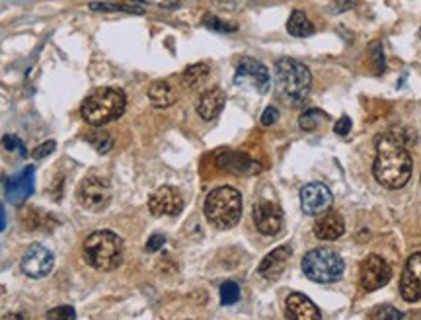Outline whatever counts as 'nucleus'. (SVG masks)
<instances>
[{
    "label": "nucleus",
    "instance_id": "1",
    "mask_svg": "<svg viewBox=\"0 0 421 320\" xmlns=\"http://www.w3.org/2000/svg\"><path fill=\"white\" fill-rule=\"evenodd\" d=\"M414 160L404 147V139L396 133L380 135L377 139V158L373 162V174L380 186L400 190L412 178Z\"/></svg>",
    "mask_w": 421,
    "mask_h": 320
},
{
    "label": "nucleus",
    "instance_id": "2",
    "mask_svg": "<svg viewBox=\"0 0 421 320\" xmlns=\"http://www.w3.org/2000/svg\"><path fill=\"white\" fill-rule=\"evenodd\" d=\"M277 92L283 102L291 105H301L311 94L312 75L306 65L295 59H281L275 65Z\"/></svg>",
    "mask_w": 421,
    "mask_h": 320
},
{
    "label": "nucleus",
    "instance_id": "3",
    "mask_svg": "<svg viewBox=\"0 0 421 320\" xmlns=\"http://www.w3.org/2000/svg\"><path fill=\"white\" fill-rule=\"evenodd\" d=\"M127 105L125 94L118 88H98L82 102V120L94 127L111 123L123 115Z\"/></svg>",
    "mask_w": 421,
    "mask_h": 320
},
{
    "label": "nucleus",
    "instance_id": "4",
    "mask_svg": "<svg viewBox=\"0 0 421 320\" xmlns=\"http://www.w3.org/2000/svg\"><path fill=\"white\" fill-rule=\"evenodd\" d=\"M84 260L98 272H113L123 262V240L115 232L96 231L84 240Z\"/></svg>",
    "mask_w": 421,
    "mask_h": 320
},
{
    "label": "nucleus",
    "instance_id": "5",
    "mask_svg": "<svg viewBox=\"0 0 421 320\" xmlns=\"http://www.w3.org/2000/svg\"><path fill=\"white\" fill-rule=\"evenodd\" d=\"M205 217L214 229H232L242 217V195L230 186L213 190L205 200Z\"/></svg>",
    "mask_w": 421,
    "mask_h": 320
},
{
    "label": "nucleus",
    "instance_id": "6",
    "mask_svg": "<svg viewBox=\"0 0 421 320\" xmlns=\"http://www.w3.org/2000/svg\"><path fill=\"white\" fill-rule=\"evenodd\" d=\"M343 269V258L330 248H314L303 258L304 276L314 283H336Z\"/></svg>",
    "mask_w": 421,
    "mask_h": 320
},
{
    "label": "nucleus",
    "instance_id": "7",
    "mask_svg": "<svg viewBox=\"0 0 421 320\" xmlns=\"http://www.w3.org/2000/svg\"><path fill=\"white\" fill-rule=\"evenodd\" d=\"M234 84L244 90H254L258 94H266L271 86V76L266 65H261L259 61L246 59L238 61L237 73H234Z\"/></svg>",
    "mask_w": 421,
    "mask_h": 320
},
{
    "label": "nucleus",
    "instance_id": "8",
    "mask_svg": "<svg viewBox=\"0 0 421 320\" xmlns=\"http://www.w3.org/2000/svg\"><path fill=\"white\" fill-rule=\"evenodd\" d=\"M78 201L88 211H102L111 201V187L100 176H88L78 187Z\"/></svg>",
    "mask_w": 421,
    "mask_h": 320
},
{
    "label": "nucleus",
    "instance_id": "9",
    "mask_svg": "<svg viewBox=\"0 0 421 320\" xmlns=\"http://www.w3.org/2000/svg\"><path fill=\"white\" fill-rule=\"evenodd\" d=\"M392 268L385 258H380L377 254L367 256L359 269V283L365 291H377L385 287L390 282Z\"/></svg>",
    "mask_w": 421,
    "mask_h": 320
},
{
    "label": "nucleus",
    "instance_id": "10",
    "mask_svg": "<svg viewBox=\"0 0 421 320\" xmlns=\"http://www.w3.org/2000/svg\"><path fill=\"white\" fill-rule=\"evenodd\" d=\"M53 264H55V256L49 248H45L43 244H31L22 256L20 268L28 277L41 279L51 274Z\"/></svg>",
    "mask_w": 421,
    "mask_h": 320
},
{
    "label": "nucleus",
    "instance_id": "11",
    "mask_svg": "<svg viewBox=\"0 0 421 320\" xmlns=\"http://www.w3.org/2000/svg\"><path fill=\"white\" fill-rule=\"evenodd\" d=\"M148 209L156 217H176L184 209V195L174 186H160L148 197Z\"/></svg>",
    "mask_w": 421,
    "mask_h": 320
},
{
    "label": "nucleus",
    "instance_id": "12",
    "mask_svg": "<svg viewBox=\"0 0 421 320\" xmlns=\"http://www.w3.org/2000/svg\"><path fill=\"white\" fill-rule=\"evenodd\" d=\"M254 223L261 234L275 237L283 229V209L275 201L259 200L254 205Z\"/></svg>",
    "mask_w": 421,
    "mask_h": 320
},
{
    "label": "nucleus",
    "instance_id": "13",
    "mask_svg": "<svg viewBox=\"0 0 421 320\" xmlns=\"http://www.w3.org/2000/svg\"><path fill=\"white\" fill-rule=\"evenodd\" d=\"M33 187H36V166H26L12 178H8L6 186H4V195L12 205H22L24 201L31 197Z\"/></svg>",
    "mask_w": 421,
    "mask_h": 320
},
{
    "label": "nucleus",
    "instance_id": "14",
    "mask_svg": "<svg viewBox=\"0 0 421 320\" xmlns=\"http://www.w3.org/2000/svg\"><path fill=\"white\" fill-rule=\"evenodd\" d=\"M400 295L407 303H415L421 299V252L412 254L407 258L400 279Z\"/></svg>",
    "mask_w": 421,
    "mask_h": 320
},
{
    "label": "nucleus",
    "instance_id": "15",
    "mask_svg": "<svg viewBox=\"0 0 421 320\" xmlns=\"http://www.w3.org/2000/svg\"><path fill=\"white\" fill-rule=\"evenodd\" d=\"M332 192L320 182H312L301 190V207L308 215H318L332 205Z\"/></svg>",
    "mask_w": 421,
    "mask_h": 320
},
{
    "label": "nucleus",
    "instance_id": "16",
    "mask_svg": "<svg viewBox=\"0 0 421 320\" xmlns=\"http://www.w3.org/2000/svg\"><path fill=\"white\" fill-rule=\"evenodd\" d=\"M217 164L222 170L237 174V176H256L261 172V164L246 153H222L217 158Z\"/></svg>",
    "mask_w": 421,
    "mask_h": 320
},
{
    "label": "nucleus",
    "instance_id": "17",
    "mask_svg": "<svg viewBox=\"0 0 421 320\" xmlns=\"http://www.w3.org/2000/svg\"><path fill=\"white\" fill-rule=\"evenodd\" d=\"M345 232V221L340 213L326 209L322 213H318L314 221V234L320 240H338Z\"/></svg>",
    "mask_w": 421,
    "mask_h": 320
},
{
    "label": "nucleus",
    "instance_id": "18",
    "mask_svg": "<svg viewBox=\"0 0 421 320\" xmlns=\"http://www.w3.org/2000/svg\"><path fill=\"white\" fill-rule=\"evenodd\" d=\"M291 256H293L291 246H279V248H275V250H271V252L267 254L266 258L261 260V264H259V274L266 277V279H269V282L279 279L281 274L287 268Z\"/></svg>",
    "mask_w": 421,
    "mask_h": 320
},
{
    "label": "nucleus",
    "instance_id": "19",
    "mask_svg": "<svg viewBox=\"0 0 421 320\" xmlns=\"http://www.w3.org/2000/svg\"><path fill=\"white\" fill-rule=\"evenodd\" d=\"M287 316L293 320H318L322 319V314L318 311V306L312 303L311 299L303 293H291L287 297Z\"/></svg>",
    "mask_w": 421,
    "mask_h": 320
},
{
    "label": "nucleus",
    "instance_id": "20",
    "mask_svg": "<svg viewBox=\"0 0 421 320\" xmlns=\"http://www.w3.org/2000/svg\"><path fill=\"white\" fill-rule=\"evenodd\" d=\"M224 104H227V94L221 88H209L201 94L197 102V113L205 121H211L222 112Z\"/></svg>",
    "mask_w": 421,
    "mask_h": 320
},
{
    "label": "nucleus",
    "instance_id": "21",
    "mask_svg": "<svg viewBox=\"0 0 421 320\" xmlns=\"http://www.w3.org/2000/svg\"><path fill=\"white\" fill-rule=\"evenodd\" d=\"M148 100L152 102V105L164 110V108H170V105L176 104L177 94L170 82L156 81L152 82V84H150V88H148Z\"/></svg>",
    "mask_w": 421,
    "mask_h": 320
},
{
    "label": "nucleus",
    "instance_id": "22",
    "mask_svg": "<svg viewBox=\"0 0 421 320\" xmlns=\"http://www.w3.org/2000/svg\"><path fill=\"white\" fill-rule=\"evenodd\" d=\"M287 30L295 38H308L314 33V24L306 18L303 10H295L287 22Z\"/></svg>",
    "mask_w": 421,
    "mask_h": 320
},
{
    "label": "nucleus",
    "instance_id": "23",
    "mask_svg": "<svg viewBox=\"0 0 421 320\" xmlns=\"http://www.w3.org/2000/svg\"><path fill=\"white\" fill-rule=\"evenodd\" d=\"M209 73H211V68L205 63H197V65H192V67H187L184 71V76H182V81H184V86L189 90H195L203 86V82L209 78Z\"/></svg>",
    "mask_w": 421,
    "mask_h": 320
},
{
    "label": "nucleus",
    "instance_id": "24",
    "mask_svg": "<svg viewBox=\"0 0 421 320\" xmlns=\"http://www.w3.org/2000/svg\"><path fill=\"white\" fill-rule=\"evenodd\" d=\"M324 120H326V113L322 112V110L314 108V110H306V112L301 115L298 125H301V129H304V131H312V129H316V127L320 125V121H324Z\"/></svg>",
    "mask_w": 421,
    "mask_h": 320
},
{
    "label": "nucleus",
    "instance_id": "25",
    "mask_svg": "<svg viewBox=\"0 0 421 320\" xmlns=\"http://www.w3.org/2000/svg\"><path fill=\"white\" fill-rule=\"evenodd\" d=\"M88 141L100 155H105V153L113 147V139H111V135L105 133V131H98V133L90 135Z\"/></svg>",
    "mask_w": 421,
    "mask_h": 320
},
{
    "label": "nucleus",
    "instance_id": "26",
    "mask_svg": "<svg viewBox=\"0 0 421 320\" xmlns=\"http://www.w3.org/2000/svg\"><path fill=\"white\" fill-rule=\"evenodd\" d=\"M240 299V287L237 282H224L221 285V303L222 305H234Z\"/></svg>",
    "mask_w": 421,
    "mask_h": 320
},
{
    "label": "nucleus",
    "instance_id": "27",
    "mask_svg": "<svg viewBox=\"0 0 421 320\" xmlns=\"http://www.w3.org/2000/svg\"><path fill=\"white\" fill-rule=\"evenodd\" d=\"M90 10H94V12H131V14H140L139 8L127 6V4H110V2H92Z\"/></svg>",
    "mask_w": 421,
    "mask_h": 320
},
{
    "label": "nucleus",
    "instance_id": "28",
    "mask_svg": "<svg viewBox=\"0 0 421 320\" xmlns=\"http://www.w3.org/2000/svg\"><path fill=\"white\" fill-rule=\"evenodd\" d=\"M2 147H4L6 150H10V153L18 150L22 158L28 157V150H26V147H24L22 139H18V137H14V135H4V137H2Z\"/></svg>",
    "mask_w": 421,
    "mask_h": 320
},
{
    "label": "nucleus",
    "instance_id": "29",
    "mask_svg": "<svg viewBox=\"0 0 421 320\" xmlns=\"http://www.w3.org/2000/svg\"><path fill=\"white\" fill-rule=\"evenodd\" d=\"M203 26H207L209 30H214V31H237V26H234V24L222 22V20H219L217 16H211V14L203 18Z\"/></svg>",
    "mask_w": 421,
    "mask_h": 320
},
{
    "label": "nucleus",
    "instance_id": "30",
    "mask_svg": "<svg viewBox=\"0 0 421 320\" xmlns=\"http://www.w3.org/2000/svg\"><path fill=\"white\" fill-rule=\"evenodd\" d=\"M370 59L375 63V71L380 75L385 71V57H383V47H380V43L370 45Z\"/></svg>",
    "mask_w": 421,
    "mask_h": 320
},
{
    "label": "nucleus",
    "instance_id": "31",
    "mask_svg": "<svg viewBox=\"0 0 421 320\" xmlns=\"http://www.w3.org/2000/svg\"><path fill=\"white\" fill-rule=\"evenodd\" d=\"M45 316H47L49 320H53V319L73 320V319H76V313H74L73 306H57V309H51V311L45 314Z\"/></svg>",
    "mask_w": 421,
    "mask_h": 320
},
{
    "label": "nucleus",
    "instance_id": "32",
    "mask_svg": "<svg viewBox=\"0 0 421 320\" xmlns=\"http://www.w3.org/2000/svg\"><path fill=\"white\" fill-rule=\"evenodd\" d=\"M55 147H57V145H55V141H47V143H43V145H39V147H37V149L33 150L31 155H33V158H37V160H39V158L49 157L53 150H55Z\"/></svg>",
    "mask_w": 421,
    "mask_h": 320
},
{
    "label": "nucleus",
    "instance_id": "33",
    "mask_svg": "<svg viewBox=\"0 0 421 320\" xmlns=\"http://www.w3.org/2000/svg\"><path fill=\"white\" fill-rule=\"evenodd\" d=\"M277 120H279V112H277V108H266V112L261 113V125H274V123H277Z\"/></svg>",
    "mask_w": 421,
    "mask_h": 320
},
{
    "label": "nucleus",
    "instance_id": "34",
    "mask_svg": "<svg viewBox=\"0 0 421 320\" xmlns=\"http://www.w3.org/2000/svg\"><path fill=\"white\" fill-rule=\"evenodd\" d=\"M333 131L338 135H341V137H345V135L351 131V120H349L348 115H343V118H340V121L333 125Z\"/></svg>",
    "mask_w": 421,
    "mask_h": 320
},
{
    "label": "nucleus",
    "instance_id": "35",
    "mask_svg": "<svg viewBox=\"0 0 421 320\" xmlns=\"http://www.w3.org/2000/svg\"><path fill=\"white\" fill-rule=\"evenodd\" d=\"M164 242H166V239H164L162 234H152V237L148 239L145 248H147V252H156V250H160V248H162Z\"/></svg>",
    "mask_w": 421,
    "mask_h": 320
},
{
    "label": "nucleus",
    "instance_id": "36",
    "mask_svg": "<svg viewBox=\"0 0 421 320\" xmlns=\"http://www.w3.org/2000/svg\"><path fill=\"white\" fill-rule=\"evenodd\" d=\"M375 316H377V319H402L404 314L398 313V311H396L394 306H385V309H383L380 313L375 314Z\"/></svg>",
    "mask_w": 421,
    "mask_h": 320
},
{
    "label": "nucleus",
    "instance_id": "37",
    "mask_svg": "<svg viewBox=\"0 0 421 320\" xmlns=\"http://www.w3.org/2000/svg\"><path fill=\"white\" fill-rule=\"evenodd\" d=\"M6 229V211H4V205L0 203V232Z\"/></svg>",
    "mask_w": 421,
    "mask_h": 320
},
{
    "label": "nucleus",
    "instance_id": "38",
    "mask_svg": "<svg viewBox=\"0 0 421 320\" xmlns=\"http://www.w3.org/2000/svg\"><path fill=\"white\" fill-rule=\"evenodd\" d=\"M420 33H421V31H420Z\"/></svg>",
    "mask_w": 421,
    "mask_h": 320
}]
</instances>
